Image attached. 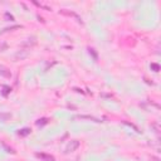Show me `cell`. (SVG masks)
<instances>
[{"label": "cell", "mask_w": 161, "mask_h": 161, "mask_svg": "<svg viewBox=\"0 0 161 161\" xmlns=\"http://www.w3.org/2000/svg\"><path fill=\"white\" fill-rule=\"evenodd\" d=\"M79 147V142L77 140H73V141H71L69 142V145L67 146V149H66V152H73V151H76L77 149Z\"/></svg>", "instance_id": "obj_1"}, {"label": "cell", "mask_w": 161, "mask_h": 161, "mask_svg": "<svg viewBox=\"0 0 161 161\" xmlns=\"http://www.w3.org/2000/svg\"><path fill=\"white\" fill-rule=\"evenodd\" d=\"M0 76H1V77H5V78H10L11 73H10V71L6 67H4V66L0 64Z\"/></svg>", "instance_id": "obj_2"}, {"label": "cell", "mask_w": 161, "mask_h": 161, "mask_svg": "<svg viewBox=\"0 0 161 161\" xmlns=\"http://www.w3.org/2000/svg\"><path fill=\"white\" fill-rule=\"evenodd\" d=\"M37 158L38 159H40V160H43V161H54V158H53L52 155H48V154H37Z\"/></svg>", "instance_id": "obj_3"}, {"label": "cell", "mask_w": 161, "mask_h": 161, "mask_svg": "<svg viewBox=\"0 0 161 161\" xmlns=\"http://www.w3.org/2000/svg\"><path fill=\"white\" fill-rule=\"evenodd\" d=\"M28 133H30V130L29 128H23L22 131H19V135H20V136H26Z\"/></svg>", "instance_id": "obj_4"}, {"label": "cell", "mask_w": 161, "mask_h": 161, "mask_svg": "<svg viewBox=\"0 0 161 161\" xmlns=\"http://www.w3.org/2000/svg\"><path fill=\"white\" fill-rule=\"evenodd\" d=\"M6 49H8V44L6 43H0V52L6 51Z\"/></svg>", "instance_id": "obj_5"}, {"label": "cell", "mask_w": 161, "mask_h": 161, "mask_svg": "<svg viewBox=\"0 0 161 161\" xmlns=\"http://www.w3.org/2000/svg\"><path fill=\"white\" fill-rule=\"evenodd\" d=\"M47 122H48V121L45 120V118H43V120H39V121H38V122H37V125H38V126H40V125H44V124H47Z\"/></svg>", "instance_id": "obj_6"}]
</instances>
